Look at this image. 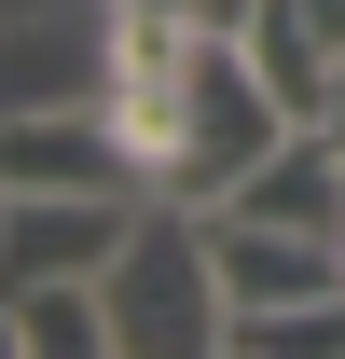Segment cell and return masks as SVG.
<instances>
[{
    "label": "cell",
    "instance_id": "4",
    "mask_svg": "<svg viewBox=\"0 0 345 359\" xmlns=\"http://www.w3.org/2000/svg\"><path fill=\"white\" fill-rule=\"evenodd\" d=\"M152 194H0V276H111Z\"/></svg>",
    "mask_w": 345,
    "mask_h": 359
},
{
    "label": "cell",
    "instance_id": "3",
    "mask_svg": "<svg viewBox=\"0 0 345 359\" xmlns=\"http://www.w3.org/2000/svg\"><path fill=\"white\" fill-rule=\"evenodd\" d=\"M0 194H152V166L125 152L97 97H28L0 125Z\"/></svg>",
    "mask_w": 345,
    "mask_h": 359
},
{
    "label": "cell",
    "instance_id": "1",
    "mask_svg": "<svg viewBox=\"0 0 345 359\" xmlns=\"http://www.w3.org/2000/svg\"><path fill=\"white\" fill-rule=\"evenodd\" d=\"M111 290V346L138 359H194L235 332V290H221V249H208V208H180V194H152L125 235V263L97 276Z\"/></svg>",
    "mask_w": 345,
    "mask_h": 359
},
{
    "label": "cell",
    "instance_id": "7",
    "mask_svg": "<svg viewBox=\"0 0 345 359\" xmlns=\"http://www.w3.org/2000/svg\"><path fill=\"white\" fill-rule=\"evenodd\" d=\"M166 14H194V28H221V42H249V14H262V0H166Z\"/></svg>",
    "mask_w": 345,
    "mask_h": 359
},
{
    "label": "cell",
    "instance_id": "2",
    "mask_svg": "<svg viewBox=\"0 0 345 359\" xmlns=\"http://www.w3.org/2000/svg\"><path fill=\"white\" fill-rule=\"evenodd\" d=\"M276 138H290V111H276V83H262V55L208 28L194 83H180V180H166V194H180V208H221Z\"/></svg>",
    "mask_w": 345,
    "mask_h": 359
},
{
    "label": "cell",
    "instance_id": "5",
    "mask_svg": "<svg viewBox=\"0 0 345 359\" xmlns=\"http://www.w3.org/2000/svg\"><path fill=\"white\" fill-rule=\"evenodd\" d=\"M249 55H262V83H276L290 125H332L345 111V0H262Z\"/></svg>",
    "mask_w": 345,
    "mask_h": 359
},
{
    "label": "cell",
    "instance_id": "6",
    "mask_svg": "<svg viewBox=\"0 0 345 359\" xmlns=\"http://www.w3.org/2000/svg\"><path fill=\"white\" fill-rule=\"evenodd\" d=\"M14 332L0 346H28V359H83V346H111V290L97 276H14Z\"/></svg>",
    "mask_w": 345,
    "mask_h": 359
}]
</instances>
